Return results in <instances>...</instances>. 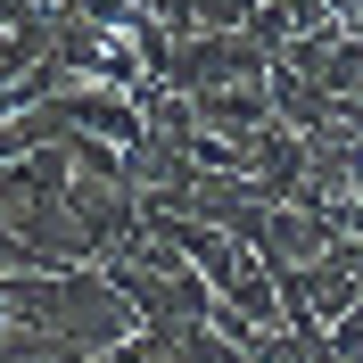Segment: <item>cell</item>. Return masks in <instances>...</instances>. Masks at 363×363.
Masks as SVG:
<instances>
[{"label":"cell","mask_w":363,"mask_h":363,"mask_svg":"<svg viewBox=\"0 0 363 363\" xmlns=\"http://www.w3.org/2000/svg\"><path fill=\"white\" fill-rule=\"evenodd\" d=\"M190 108H199L206 133H231V140H256L264 124H281L272 83H206V91H190Z\"/></svg>","instance_id":"1"}]
</instances>
